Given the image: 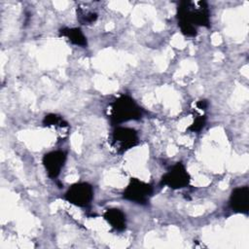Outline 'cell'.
<instances>
[{
    "instance_id": "5",
    "label": "cell",
    "mask_w": 249,
    "mask_h": 249,
    "mask_svg": "<svg viewBox=\"0 0 249 249\" xmlns=\"http://www.w3.org/2000/svg\"><path fill=\"white\" fill-rule=\"evenodd\" d=\"M191 175L186 165L178 161L174 163L160 178V185L172 190H181L190 185Z\"/></svg>"
},
{
    "instance_id": "12",
    "label": "cell",
    "mask_w": 249,
    "mask_h": 249,
    "mask_svg": "<svg viewBox=\"0 0 249 249\" xmlns=\"http://www.w3.org/2000/svg\"><path fill=\"white\" fill-rule=\"evenodd\" d=\"M77 18L81 24L88 25L93 23L97 18V14L89 9L78 8L77 9Z\"/></svg>"
},
{
    "instance_id": "1",
    "label": "cell",
    "mask_w": 249,
    "mask_h": 249,
    "mask_svg": "<svg viewBox=\"0 0 249 249\" xmlns=\"http://www.w3.org/2000/svg\"><path fill=\"white\" fill-rule=\"evenodd\" d=\"M177 22L183 35L195 37L198 27H210V11L205 1H181L177 7Z\"/></svg>"
},
{
    "instance_id": "8",
    "label": "cell",
    "mask_w": 249,
    "mask_h": 249,
    "mask_svg": "<svg viewBox=\"0 0 249 249\" xmlns=\"http://www.w3.org/2000/svg\"><path fill=\"white\" fill-rule=\"evenodd\" d=\"M230 208L240 214H248L249 211V188L248 186H239L234 188L229 198Z\"/></svg>"
},
{
    "instance_id": "9",
    "label": "cell",
    "mask_w": 249,
    "mask_h": 249,
    "mask_svg": "<svg viewBox=\"0 0 249 249\" xmlns=\"http://www.w3.org/2000/svg\"><path fill=\"white\" fill-rule=\"evenodd\" d=\"M42 124L46 127L54 129L56 133L60 136V138L67 137L69 133V129H70L69 124L60 115L50 113L44 117Z\"/></svg>"
},
{
    "instance_id": "4",
    "label": "cell",
    "mask_w": 249,
    "mask_h": 249,
    "mask_svg": "<svg viewBox=\"0 0 249 249\" xmlns=\"http://www.w3.org/2000/svg\"><path fill=\"white\" fill-rule=\"evenodd\" d=\"M153 193L154 188L151 184L138 178H130L123 192V197L133 203L146 205L149 203Z\"/></svg>"
},
{
    "instance_id": "11",
    "label": "cell",
    "mask_w": 249,
    "mask_h": 249,
    "mask_svg": "<svg viewBox=\"0 0 249 249\" xmlns=\"http://www.w3.org/2000/svg\"><path fill=\"white\" fill-rule=\"evenodd\" d=\"M59 36L66 38L71 44L86 48L88 40L80 27H62L59 29Z\"/></svg>"
},
{
    "instance_id": "3",
    "label": "cell",
    "mask_w": 249,
    "mask_h": 249,
    "mask_svg": "<svg viewBox=\"0 0 249 249\" xmlns=\"http://www.w3.org/2000/svg\"><path fill=\"white\" fill-rule=\"evenodd\" d=\"M109 144L116 154L123 155L139 144L138 132L132 127L117 125L111 132Z\"/></svg>"
},
{
    "instance_id": "6",
    "label": "cell",
    "mask_w": 249,
    "mask_h": 249,
    "mask_svg": "<svg viewBox=\"0 0 249 249\" xmlns=\"http://www.w3.org/2000/svg\"><path fill=\"white\" fill-rule=\"evenodd\" d=\"M94 196L93 188L87 182H79L71 185L64 194V199L78 207H88Z\"/></svg>"
},
{
    "instance_id": "2",
    "label": "cell",
    "mask_w": 249,
    "mask_h": 249,
    "mask_svg": "<svg viewBox=\"0 0 249 249\" xmlns=\"http://www.w3.org/2000/svg\"><path fill=\"white\" fill-rule=\"evenodd\" d=\"M107 117L112 125H120L140 120L143 117V109L128 94H121L108 105Z\"/></svg>"
},
{
    "instance_id": "7",
    "label": "cell",
    "mask_w": 249,
    "mask_h": 249,
    "mask_svg": "<svg viewBox=\"0 0 249 249\" xmlns=\"http://www.w3.org/2000/svg\"><path fill=\"white\" fill-rule=\"evenodd\" d=\"M66 160L67 153L62 150H53L46 153L43 156L42 163L48 177L51 179H56L64 167Z\"/></svg>"
},
{
    "instance_id": "13",
    "label": "cell",
    "mask_w": 249,
    "mask_h": 249,
    "mask_svg": "<svg viewBox=\"0 0 249 249\" xmlns=\"http://www.w3.org/2000/svg\"><path fill=\"white\" fill-rule=\"evenodd\" d=\"M205 124H206V117L204 115H199L194 119V122L187 129L192 132H199L201 129H203Z\"/></svg>"
},
{
    "instance_id": "10",
    "label": "cell",
    "mask_w": 249,
    "mask_h": 249,
    "mask_svg": "<svg viewBox=\"0 0 249 249\" xmlns=\"http://www.w3.org/2000/svg\"><path fill=\"white\" fill-rule=\"evenodd\" d=\"M103 218L110 227L117 231H123L126 228L125 213L119 208L106 209L103 213Z\"/></svg>"
},
{
    "instance_id": "14",
    "label": "cell",
    "mask_w": 249,
    "mask_h": 249,
    "mask_svg": "<svg viewBox=\"0 0 249 249\" xmlns=\"http://www.w3.org/2000/svg\"><path fill=\"white\" fill-rule=\"evenodd\" d=\"M208 105H209V103H208V101H207V100H205V99L198 100V101L196 103V108H198V109H199V110H201V111H205V110L207 109Z\"/></svg>"
}]
</instances>
